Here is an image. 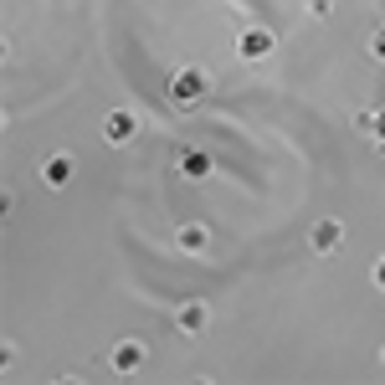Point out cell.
Here are the masks:
<instances>
[{"mask_svg": "<svg viewBox=\"0 0 385 385\" xmlns=\"http://www.w3.org/2000/svg\"><path fill=\"white\" fill-rule=\"evenodd\" d=\"M272 52V36L267 31H247L242 36V57H267Z\"/></svg>", "mask_w": 385, "mask_h": 385, "instance_id": "cell-1", "label": "cell"}, {"mask_svg": "<svg viewBox=\"0 0 385 385\" xmlns=\"http://www.w3.org/2000/svg\"><path fill=\"white\" fill-rule=\"evenodd\" d=\"M196 93H201V72H180L175 77V98L180 103H196Z\"/></svg>", "mask_w": 385, "mask_h": 385, "instance_id": "cell-2", "label": "cell"}, {"mask_svg": "<svg viewBox=\"0 0 385 385\" xmlns=\"http://www.w3.org/2000/svg\"><path fill=\"white\" fill-rule=\"evenodd\" d=\"M339 237H345V231H339L334 221H324V226L313 231V247H318V252H329V247H339Z\"/></svg>", "mask_w": 385, "mask_h": 385, "instance_id": "cell-3", "label": "cell"}, {"mask_svg": "<svg viewBox=\"0 0 385 385\" xmlns=\"http://www.w3.org/2000/svg\"><path fill=\"white\" fill-rule=\"evenodd\" d=\"M113 365H118V370H134V365H144V350H139V345H118Z\"/></svg>", "mask_w": 385, "mask_h": 385, "instance_id": "cell-4", "label": "cell"}, {"mask_svg": "<svg viewBox=\"0 0 385 385\" xmlns=\"http://www.w3.org/2000/svg\"><path fill=\"white\" fill-rule=\"evenodd\" d=\"M108 139H113V144H123V139H134V118H123V113H113V118H108Z\"/></svg>", "mask_w": 385, "mask_h": 385, "instance_id": "cell-5", "label": "cell"}, {"mask_svg": "<svg viewBox=\"0 0 385 385\" xmlns=\"http://www.w3.org/2000/svg\"><path fill=\"white\" fill-rule=\"evenodd\" d=\"M201 324H206V313H201L196 303H190V308H180V329H190V334H196Z\"/></svg>", "mask_w": 385, "mask_h": 385, "instance_id": "cell-6", "label": "cell"}, {"mask_svg": "<svg viewBox=\"0 0 385 385\" xmlns=\"http://www.w3.org/2000/svg\"><path fill=\"white\" fill-rule=\"evenodd\" d=\"M180 242H185V247H206V231H201V226H185Z\"/></svg>", "mask_w": 385, "mask_h": 385, "instance_id": "cell-7", "label": "cell"}, {"mask_svg": "<svg viewBox=\"0 0 385 385\" xmlns=\"http://www.w3.org/2000/svg\"><path fill=\"white\" fill-rule=\"evenodd\" d=\"M47 180H52V185L67 180V160H52V164H47Z\"/></svg>", "mask_w": 385, "mask_h": 385, "instance_id": "cell-8", "label": "cell"}, {"mask_svg": "<svg viewBox=\"0 0 385 385\" xmlns=\"http://www.w3.org/2000/svg\"><path fill=\"white\" fill-rule=\"evenodd\" d=\"M370 47H375V57H385V26H380V31L370 36Z\"/></svg>", "mask_w": 385, "mask_h": 385, "instance_id": "cell-9", "label": "cell"}, {"mask_svg": "<svg viewBox=\"0 0 385 385\" xmlns=\"http://www.w3.org/2000/svg\"><path fill=\"white\" fill-rule=\"evenodd\" d=\"M370 123H380V128H385V108H380V113H375V118H370ZM380 139H385V134H380Z\"/></svg>", "mask_w": 385, "mask_h": 385, "instance_id": "cell-10", "label": "cell"}, {"mask_svg": "<svg viewBox=\"0 0 385 385\" xmlns=\"http://www.w3.org/2000/svg\"><path fill=\"white\" fill-rule=\"evenodd\" d=\"M375 277H380V288H385V262H380V272H375Z\"/></svg>", "mask_w": 385, "mask_h": 385, "instance_id": "cell-11", "label": "cell"}]
</instances>
